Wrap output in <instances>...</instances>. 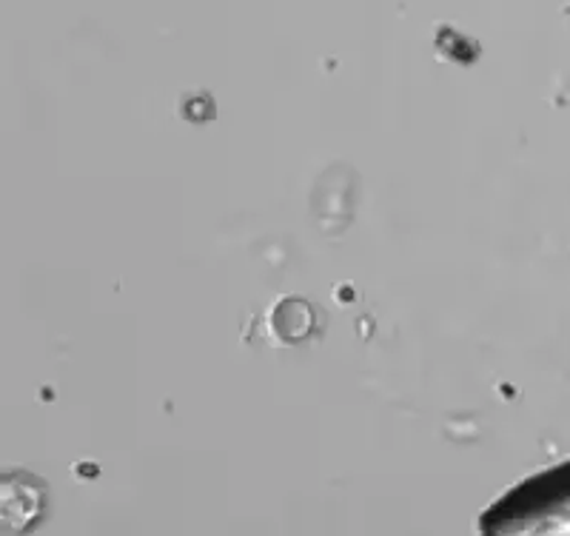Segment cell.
I'll use <instances>...</instances> for the list:
<instances>
[{"mask_svg":"<svg viewBox=\"0 0 570 536\" xmlns=\"http://www.w3.org/2000/svg\"><path fill=\"white\" fill-rule=\"evenodd\" d=\"M482 534H570V459L493 503L482 514Z\"/></svg>","mask_w":570,"mask_h":536,"instance_id":"6da1fadb","label":"cell"}]
</instances>
